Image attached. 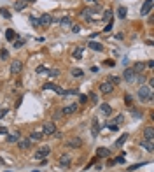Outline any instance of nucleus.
I'll return each mask as SVG.
<instances>
[{"instance_id": "1", "label": "nucleus", "mask_w": 154, "mask_h": 172, "mask_svg": "<svg viewBox=\"0 0 154 172\" xmlns=\"http://www.w3.org/2000/svg\"><path fill=\"white\" fill-rule=\"evenodd\" d=\"M139 98L142 100V102H151L153 100V93H151V88L149 86H140L139 88Z\"/></svg>"}, {"instance_id": "2", "label": "nucleus", "mask_w": 154, "mask_h": 172, "mask_svg": "<svg viewBox=\"0 0 154 172\" xmlns=\"http://www.w3.org/2000/svg\"><path fill=\"white\" fill-rule=\"evenodd\" d=\"M81 16H82L86 21H93V19L98 16V9H96V7H93V9H91V7H88V9H84V11L81 12Z\"/></svg>"}, {"instance_id": "3", "label": "nucleus", "mask_w": 154, "mask_h": 172, "mask_svg": "<svg viewBox=\"0 0 154 172\" xmlns=\"http://www.w3.org/2000/svg\"><path fill=\"white\" fill-rule=\"evenodd\" d=\"M40 130H42L44 135H54L56 134V125L53 121H47V123H44V127H40Z\"/></svg>"}, {"instance_id": "4", "label": "nucleus", "mask_w": 154, "mask_h": 172, "mask_svg": "<svg viewBox=\"0 0 154 172\" xmlns=\"http://www.w3.org/2000/svg\"><path fill=\"white\" fill-rule=\"evenodd\" d=\"M65 146H67V148H70V149H77V148H81V146H82V141H81L79 137H74V139L67 141V142H65Z\"/></svg>"}, {"instance_id": "5", "label": "nucleus", "mask_w": 154, "mask_h": 172, "mask_svg": "<svg viewBox=\"0 0 154 172\" xmlns=\"http://www.w3.org/2000/svg\"><path fill=\"white\" fill-rule=\"evenodd\" d=\"M51 153V148L49 146H42L37 153H35V160H44V156H47Z\"/></svg>"}, {"instance_id": "6", "label": "nucleus", "mask_w": 154, "mask_h": 172, "mask_svg": "<svg viewBox=\"0 0 154 172\" xmlns=\"http://www.w3.org/2000/svg\"><path fill=\"white\" fill-rule=\"evenodd\" d=\"M153 5H154V0H146L144 5H142V9H140V14H142V16H147V14L153 11Z\"/></svg>"}, {"instance_id": "7", "label": "nucleus", "mask_w": 154, "mask_h": 172, "mask_svg": "<svg viewBox=\"0 0 154 172\" xmlns=\"http://www.w3.org/2000/svg\"><path fill=\"white\" fill-rule=\"evenodd\" d=\"M23 70V63L19 62V60H14L12 63H11V74H14V76H18L19 72Z\"/></svg>"}, {"instance_id": "8", "label": "nucleus", "mask_w": 154, "mask_h": 172, "mask_svg": "<svg viewBox=\"0 0 154 172\" xmlns=\"http://www.w3.org/2000/svg\"><path fill=\"white\" fill-rule=\"evenodd\" d=\"M123 77H124L126 81H130V83H135L137 72H135L133 69H124V72H123Z\"/></svg>"}, {"instance_id": "9", "label": "nucleus", "mask_w": 154, "mask_h": 172, "mask_svg": "<svg viewBox=\"0 0 154 172\" xmlns=\"http://www.w3.org/2000/svg\"><path fill=\"white\" fill-rule=\"evenodd\" d=\"M60 26H61L63 30H70V28H72V18H70V16H63V18L60 19Z\"/></svg>"}, {"instance_id": "10", "label": "nucleus", "mask_w": 154, "mask_h": 172, "mask_svg": "<svg viewBox=\"0 0 154 172\" xmlns=\"http://www.w3.org/2000/svg\"><path fill=\"white\" fill-rule=\"evenodd\" d=\"M100 91H102L103 95H110V93L114 91V86H112L109 81H105V83H102V84H100Z\"/></svg>"}, {"instance_id": "11", "label": "nucleus", "mask_w": 154, "mask_h": 172, "mask_svg": "<svg viewBox=\"0 0 154 172\" xmlns=\"http://www.w3.org/2000/svg\"><path fill=\"white\" fill-rule=\"evenodd\" d=\"M51 21H53V16L47 14V12L39 18V25H40V26H47V25H51Z\"/></svg>"}, {"instance_id": "12", "label": "nucleus", "mask_w": 154, "mask_h": 172, "mask_svg": "<svg viewBox=\"0 0 154 172\" xmlns=\"http://www.w3.org/2000/svg\"><path fill=\"white\" fill-rule=\"evenodd\" d=\"M44 90H53V91H56V93H60V95H65V90L60 88V86H56V84H53V83L44 84Z\"/></svg>"}, {"instance_id": "13", "label": "nucleus", "mask_w": 154, "mask_h": 172, "mask_svg": "<svg viewBox=\"0 0 154 172\" xmlns=\"http://www.w3.org/2000/svg\"><path fill=\"white\" fill-rule=\"evenodd\" d=\"M58 164H60L61 167H68V165L72 164V156H70V155H61L60 160H58Z\"/></svg>"}, {"instance_id": "14", "label": "nucleus", "mask_w": 154, "mask_h": 172, "mask_svg": "<svg viewBox=\"0 0 154 172\" xmlns=\"http://www.w3.org/2000/svg\"><path fill=\"white\" fill-rule=\"evenodd\" d=\"M75 111H77V104H72V105L63 107V109H61V114H63V116H68V114H74Z\"/></svg>"}, {"instance_id": "15", "label": "nucleus", "mask_w": 154, "mask_h": 172, "mask_svg": "<svg viewBox=\"0 0 154 172\" xmlns=\"http://www.w3.org/2000/svg\"><path fill=\"white\" fill-rule=\"evenodd\" d=\"M154 139H146V141H142V142H140V146H142V148H144V149H147V151H151V153H153L154 151Z\"/></svg>"}, {"instance_id": "16", "label": "nucleus", "mask_w": 154, "mask_h": 172, "mask_svg": "<svg viewBox=\"0 0 154 172\" xmlns=\"http://www.w3.org/2000/svg\"><path fill=\"white\" fill-rule=\"evenodd\" d=\"M100 113H102L103 116H107V118H109V116L112 114V107H110L109 104H102V105H100Z\"/></svg>"}, {"instance_id": "17", "label": "nucleus", "mask_w": 154, "mask_h": 172, "mask_svg": "<svg viewBox=\"0 0 154 172\" xmlns=\"http://www.w3.org/2000/svg\"><path fill=\"white\" fill-rule=\"evenodd\" d=\"M42 137H44V134H42V130L39 128V130H33V132L30 134V137H28V139H30V141H40Z\"/></svg>"}, {"instance_id": "18", "label": "nucleus", "mask_w": 154, "mask_h": 172, "mask_svg": "<svg viewBox=\"0 0 154 172\" xmlns=\"http://www.w3.org/2000/svg\"><path fill=\"white\" fill-rule=\"evenodd\" d=\"M18 146H19L21 149H30L32 142H30V139H21V141H18Z\"/></svg>"}, {"instance_id": "19", "label": "nucleus", "mask_w": 154, "mask_h": 172, "mask_svg": "<svg viewBox=\"0 0 154 172\" xmlns=\"http://www.w3.org/2000/svg\"><path fill=\"white\" fill-rule=\"evenodd\" d=\"M88 46H89L93 51H102V49H103V46H102L100 42H96V40H91V42H88Z\"/></svg>"}, {"instance_id": "20", "label": "nucleus", "mask_w": 154, "mask_h": 172, "mask_svg": "<svg viewBox=\"0 0 154 172\" xmlns=\"http://www.w3.org/2000/svg\"><path fill=\"white\" fill-rule=\"evenodd\" d=\"M96 155L107 158V156H110V149H107V148H98V149H96Z\"/></svg>"}, {"instance_id": "21", "label": "nucleus", "mask_w": 154, "mask_h": 172, "mask_svg": "<svg viewBox=\"0 0 154 172\" xmlns=\"http://www.w3.org/2000/svg\"><path fill=\"white\" fill-rule=\"evenodd\" d=\"M144 69H146V63H142V62H137V63L133 65V70H135L137 74H142Z\"/></svg>"}, {"instance_id": "22", "label": "nucleus", "mask_w": 154, "mask_h": 172, "mask_svg": "<svg viewBox=\"0 0 154 172\" xmlns=\"http://www.w3.org/2000/svg\"><path fill=\"white\" fill-rule=\"evenodd\" d=\"M18 141H19V132H16V134H9V135H7V142L14 144V142H18Z\"/></svg>"}, {"instance_id": "23", "label": "nucleus", "mask_w": 154, "mask_h": 172, "mask_svg": "<svg viewBox=\"0 0 154 172\" xmlns=\"http://www.w3.org/2000/svg\"><path fill=\"white\" fill-rule=\"evenodd\" d=\"M26 5H28V4H26L25 0H16V2H14V9H16V11H23Z\"/></svg>"}, {"instance_id": "24", "label": "nucleus", "mask_w": 154, "mask_h": 172, "mask_svg": "<svg viewBox=\"0 0 154 172\" xmlns=\"http://www.w3.org/2000/svg\"><path fill=\"white\" fill-rule=\"evenodd\" d=\"M144 137H146V139H154V128L153 127H147V128L144 130Z\"/></svg>"}, {"instance_id": "25", "label": "nucleus", "mask_w": 154, "mask_h": 172, "mask_svg": "<svg viewBox=\"0 0 154 172\" xmlns=\"http://www.w3.org/2000/svg\"><path fill=\"white\" fill-rule=\"evenodd\" d=\"M5 39H7V40H9V42H12V40H14V39H16V32H14V30H11V28H9V30H7V32H5Z\"/></svg>"}, {"instance_id": "26", "label": "nucleus", "mask_w": 154, "mask_h": 172, "mask_svg": "<svg viewBox=\"0 0 154 172\" xmlns=\"http://www.w3.org/2000/svg\"><path fill=\"white\" fill-rule=\"evenodd\" d=\"M82 51H84L82 47H75V49L72 51V56H74L75 60H81V56H82Z\"/></svg>"}, {"instance_id": "27", "label": "nucleus", "mask_w": 154, "mask_h": 172, "mask_svg": "<svg viewBox=\"0 0 154 172\" xmlns=\"http://www.w3.org/2000/svg\"><path fill=\"white\" fill-rule=\"evenodd\" d=\"M98 130H100V128H98V120H96V118H93V128H91L93 137H96V135H98Z\"/></svg>"}, {"instance_id": "28", "label": "nucleus", "mask_w": 154, "mask_h": 172, "mask_svg": "<svg viewBox=\"0 0 154 172\" xmlns=\"http://www.w3.org/2000/svg\"><path fill=\"white\" fill-rule=\"evenodd\" d=\"M126 141H128V134H123V135H121V137L117 139V142H116V146H117V148H121V146H123V144H124Z\"/></svg>"}, {"instance_id": "29", "label": "nucleus", "mask_w": 154, "mask_h": 172, "mask_svg": "<svg viewBox=\"0 0 154 172\" xmlns=\"http://www.w3.org/2000/svg\"><path fill=\"white\" fill-rule=\"evenodd\" d=\"M126 14H128L126 7H119V9H117V16H119L121 19H124V18H126Z\"/></svg>"}, {"instance_id": "30", "label": "nucleus", "mask_w": 154, "mask_h": 172, "mask_svg": "<svg viewBox=\"0 0 154 172\" xmlns=\"http://www.w3.org/2000/svg\"><path fill=\"white\" fill-rule=\"evenodd\" d=\"M110 18H112V11H110V9H107V11L103 12V16H102V19L109 23V21H110Z\"/></svg>"}, {"instance_id": "31", "label": "nucleus", "mask_w": 154, "mask_h": 172, "mask_svg": "<svg viewBox=\"0 0 154 172\" xmlns=\"http://www.w3.org/2000/svg\"><path fill=\"white\" fill-rule=\"evenodd\" d=\"M37 74H40V76L44 74V76H46V74H49V70H47V67L40 65V67H37Z\"/></svg>"}, {"instance_id": "32", "label": "nucleus", "mask_w": 154, "mask_h": 172, "mask_svg": "<svg viewBox=\"0 0 154 172\" xmlns=\"http://www.w3.org/2000/svg\"><path fill=\"white\" fill-rule=\"evenodd\" d=\"M107 81L114 86V84H119V81H121V79H119V77H116V76H109V79H107Z\"/></svg>"}, {"instance_id": "33", "label": "nucleus", "mask_w": 154, "mask_h": 172, "mask_svg": "<svg viewBox=\"0 0 154 172\" xmlns=\"http://www.w3.org/2000/svg\"><path fill=\"white\" fill-rule=\"evenodd\" d=\"M0 60H2V62L9 60V51H7V49H2V53H0Z\"/></svg>"}, {"instance_id": "34", "label": "nucleus", "mask_w": 154, "mask_h": 172, "mask_svg": "<svg viewBox=\"0 0 154 172\" xmlns=\"http://www.w3.org/2000/svg\"><path fill=\"white\" fill-rule=\"evenodd\" d=\"M0 16H4L5 19H11V12L7 9H0Z\"/></svg>"}, {"instance_id": "35", "label": "nucleus", "mask_w": 154, "mask_h": 172, "mask_svg": "<svg viewBox=\"0 0 154 172\" xmlns=\"http://www.w3.org/2000/svg\"><path fill=\"white\" fill-rule=\"evenodd\" d=\"M30 23L35 26V28H39L40 25H39V18H35V16H30Z\"/></svg>"}, {"instance_id": "36", "label": "nucleus", "mask_w": 154, "mask_h": 172, "mask_svg": "<svg viewBox=\"0 0 154 172\" xmlns=\"http://www.w3.org/2000/svg\"><path fill=\"white\" fill-rule=\"evenodd\" d=\"M72 76L74 77H82V70L81 69H72Z\"/></svg>"}, {"instance_id": "37", "label": "nucleus", "mask_w": 154, "mask_h": 172, "mask_svg": "<svg viewBox=\"0 0 154 172\" xmlns=\"http://www.w3.org/2000/svg\"><path fill=\"white\" fill-rule=\"evenodd\" d=\"M124 104H126L128 107H131V104H133V100H131V97H130V95H124Z\"/></svg>"}, {"instance_id": "38", "label": "nucleus", "mask_w": 154, "mask_h": 172, "mask_svg": "<svg viewBox=\"0 0 154 172\" xmlns=\"http://www.w3.org/2000/svg\"><path fill=\"white\" fill-rule=\"evenodd\" d=\"M107 128H109V130H110V132H117V130H119V128H117V125H116V123H109V125H107Z\"/></svg>"}, {"instance_id": "39", "label": "nucleus", "mask_w": 154, "mask_h": 172, "mask_svg": "<svg viewBox=\"0 0 154 172\" xmlns=\"http://www.w3.org/2000/svg\"><path fill=\"white\" fill-rule=\"evenodd\" d=\"M12 42H14V44H12V46H14V47H16V49H19V47H21V46H23V44H25V40H12Z\"/></svg>"}, {"instance_id": "40", "label": "nucleus", "mask_w": 154, "mask_h": 172, "mask_svg": "<svg viewBox=\"0 0 154 172\" xmlns=\"http://www.w3.org/2000/svg\"><path fill=\"white\" fill-rule=\"evenodd\" d=\"M49 76H51V77H58V76H60V70H58V69H53V70H49Z\"/></svg>"}, {"instance_id": "41", "label": "nucleus", "mask_w": 154, "mask_h": 172, "mask_svg": "<svg viewBox=\"0 0 154 172\" xmlns=\"http://www.w3.org/2000/svg\"><path fill=\"white\" fill-rule=\"evenodd\" d=\"M70 30H72L74 33H79V32H81V26H79V25H72V28H70Z\"/></svg>"}, {"instance_id": "42", "label": "nucleus", "mask_w": 154, "mask_h": 172, "mask_svg": "<svg viewBox=\"0 0 154 172\" xmlns=\"http://www.w3.org/2000/svg\"><path fill=\"white\" fill-rule=\"evenodd\" d=\"M123 120H124V116H123V114H117V116H116V120H114V123L117 125V123H121Z\"/></svg>"}, {"instance_id": "43", "label": "nucleus", "mask_w": 154, "mask_h": 172, "mask_svg": "<svg viewBox=\"0 0 154 172\" xmlns=\"http://www.w3.org/2000/svg\"><path fill=\"white\" fill-rule=\"evenodd\" d=\"M86 100H88L86 95H81V97H79V104H86Z\"/></svg>"}, {"instance_id": "44", "label": "nucleus", "mask_w": 154, "mask_h": 172, "mask_svg": "<svg viewBox=\"0 0 154 172\" xmlns=\"http://www.w3.org/2000/svg\"><path fill=\"white\" fill-rule=\"evenodd\" d=\"M140 167H142V164H135V165L128 167V171H135V169H140Z\"/></svg>"}, {"instance_id": "45", "label": "nucleus", "mask_w": 154, "mask_h": 172, "mask_svg": "<svg viewBox=\"0 0 154 172\" xmlns=\"http://www.w3.org/2000/svg\"><path fill=\"white\" fill-rule=\"evenodd\" d=\"M110 30H112V21H109V23H107V26H105V30H103V32H110Z\"/></svg>"}, {"instance_id": "46", "label": "nucleus", "mask_w": 154, "mask_h": 172, "mask_svg": "<svg viewBox=\"0 0 154 172\" xmlns=\"http://www.w3.org/2000/svg\"><path fill=\"white\" fill-rule=\"evenodd\" d=\"M61 116H63V114H61V111H56V113L53 114V118H54V120H58V118H61Z\"/></svg>"}, {"instance_id": "47", "label": "nucleus", "mask_w": 154, "mask_h": 172, "mask_svg": "<svg viewBox=\"0 0 154 172\" xmlns=\"http://www.w3.org/2000/svg\"><path fill=\"white\" fill-rule=\"evenodd\" d=\"M89 98H91L93 102H96V100H98V97H96V93H89Z\"/></svg>"}, {"instance_id": "48", "label": "nucleus", "mask_w": 154, "mask_h": 172, "mask_svg": "<svg viewBox=\"0 0 154 172\" xmlns=\"http://www.w3.org/2000/svg\"><path fill=\"white\" fill-rule=\"evenodd\" d=\"M116 162H117V164H124V155H121L119 158H116Z\"/></svg>"}, {"instance_id": "49", "label": "nucleus", "mask_w": 154, "mask_h": 172, "mask_svg": "<svg viewBox=\"0 0 154 172\" xmlns=\"http://www.w3.org/2000/svg\"><path fill=\"white\" fill-rule=\"evenodd\" d=\"M7 114V107H4V109H0V118H4Z\"/></svg>"}, {"instance_id": "50", "label": "nucleus", "mask_w": 154, "mask_h": 172, "mask_svg": "<svg viewBox=\"0 0 154 172\" xmlns=\"http://www.w3.org/2000/svg\"><path fill=\"white\" fill-rule=\"evenodd\" d=\"M0 134H2V135H5V134H7V128H5L4 125H0Z\"/></svg>"}, {"instance_id": "51", "label": "nucleus", "mask_w": 154, "mask_h": 172, "mask_svg": "<svg viewBox=\"0 0 154 172\" xmlns=\"http://www.w3.org/2000/svg\"><path fill=\"white\" fill-rule=\"evenodd\" d=\"M147 67H149V69H153V67H154V62H153V60H149V62H147Z\"/></svg>"}, {"instance_id": "52", "label": "nucleus", "mask_w": 154, "mask_h": 172, "mask_svg": "<svg viewBox=\"0 0 154 172\" xmlns=\"http://www.w3.org/2000/svg\"><path fill=\"white\" fill-rule=\"evenodd\" d=\"M105 65H107V67H110V65H114V62H112V60H107V62H105Z\"/></svg>"}, {"instance_id": "53", "label": "nucleus", "mask_w": 154, "mask_h": 172, "mask_svg": "<svg viewBox=\"0 0 154 172\" xmlns=\"http://www.w3.org/2000/svg\"><path fill=\"white\" fill-rule=\"evenodd\" d=\"M84 2H89V4H96L98 0H84Z\"/></svg>"}, {"instance_id": "54", "label": "nucleus", "mask_w": 154, "mask_h": 172, "mask_svg": "<svg viewBox=\"0 0 154 172\" xmlns=\"http://www.w3.org/2000/svg\"><path fill=\"white\" fill-rule=\"evenodd\" d=\"M25 2H26V4H28V2H30V4H32V2H37V0H25Z\"/></svg>"}]
</instances>
